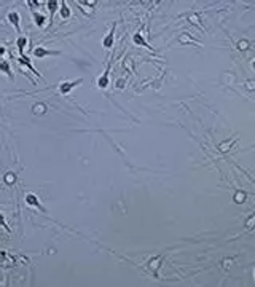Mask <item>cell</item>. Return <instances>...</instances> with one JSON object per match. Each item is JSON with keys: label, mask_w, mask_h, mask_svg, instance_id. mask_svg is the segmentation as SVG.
<instances>
[{"label": "cell", "mask_w": 255, "mask_h": 287, "mask_svg": "<svg viewBox=\"0 0 255 287\" xmlns=\"http://www.w3.org/2000/svg\"><path fill=\"white\" fill-rule=\"evenodd\" d=\"M26 203H27V204H34V206L40 207V203H38V199L35 198V196H34L32 193H29V195L26 196Z\"/></svg>", "instance_id": "obj_10"}, {"label": "cell", "mask_w": 255, "mask_h": 287, "mask_svg": "<svg viewBox=\"0 0 255 287\" xmlns=\"http://www.w3.org/2000/svg\"><path fill=\"white\" fill-rule=\"evenodd\" d=\"M19 64H22V65H26V67L27 69H29V70H32V72L35 73V75H37L38 78H42V73L40 72H38V70H35V67H34V65L32 64H30V61L29 59H27V58H24V56H21V58H19Z\"/></svg>", "instance_id": "obj_5"}, {"label": "cell", "mask_w": 255, "mask_h": 287, "mask_svg": "<svg viewBox=\"0 0 255 287\" xmlns=\"http://www.w3.org/2000/svg\"><path fill=\"white\" fill-rule=\"evenodd\" d=\"M8 21L14 26V29H16L18 32L21 30V29H19V14L16 13V11H11V13L8 14Z\"/></svg>", "instance_id": "obj_6"}, {"label": "cell", "mask_w": 255, "mask_h": 287, "mask_svg": "<svg viewBox=\"0 0 255 287\" xmlns=\"http://www.w3.org/2000/svg\"><path fill=\"white\" fill-rule=\"evenodd\" d=\"M83 83V78H78V80H73V81H64V83L59 85V91L62 94H69L72 91V88H75V86L81 85Z\"/></svg>", "instance_id": "obj_1"}, {"label": "cell", "mask_w": 255, "mask_h": 287, "mask_svg": "<svg viewBox=\"0 0 255 287\" xmlns=\"http://www.w3.org/2000/svg\"><path fill=\"white\" fill-rule=\"evenodd\" d=\"M61 16L62 18H69L70 16V8L65 2H61Z\"/></svg>", "instance_id": "obj_9"}, {"label": "cell", "mask_w": 255, "mask_h": 287, "mask_svg": "<svg viewBox=\"0 0 255 287\" xmlns=\"http://www.w3.org/2000/svg\"><path fill=\"white\" fill-rule=\"evenodd\" d=\"M2 72L8 73V77L13 78V73L10 72V67H8V62H6V61H2Z\"/></svg>", "instance_id": "obj_12"}, {"label": "cell", "mask_w": 255, "mask_h": 287, "mask_svg": "<svg viewBox=\"0 0 255 287\" xmlns=\"http://www.w3.org/2000/svg\"><path fill=\"white\" fill-rule=\"evenodd\" d=\"M115 27H116V24L113 22L110 32H108L104 38H102V45H104V48H107V50H110L112 46H113V42H115Z\"/></svg>", "instance_id": "obj_2"}, {"label": "cell", "mask_w": 255, "mask_h": 287, "mask_svg": "<svg viewBox=\"0 0 255 287\" xmlns=\"http://www.w3.org/2000/svg\"><path fill=\"white\" fill-rule=\"evenodd\" d=\"M236 195H238V196H236V201H238V203H241V201H244V199H246L244 193H241V191H238Z\"/></svg>", "instance_id": "obj_14"}, {"label": "cell", "mask_w": 255, "mask_h": 287, "mask_svg": "<svg viewBox=\"0 0 255 287\" xmlns=\"http://www.w3.org/2000/svg\"><path fill=\"white\" fill-rule=\"evenodd\" d=\"M34 54L37 58H45V56H59V51H50V50H45V48H42V46H38V48H35L34 50Z\"/></svg>", "instance_id": "obj_3"}, {"label": "cell", "mask_w": 255, "mask_h": 287, "mask_svg": "<svg viewBox=\"0 0 255 287\" xmlns=\"http://www.w3.org/2000/svg\"><path fill=\"white\" fill-rule=\"evenodd\" d=\"M132 40H134V43H136V45H142V46H145V48H148V50H153L152 46L148 45V43H147V42H145L144 38H142V35H140V34H136L134 37H132Z\"/></svg>", "instance_id": "obj_8"}, {"label": "cell", "mask_w": 255, "mask_h": 287, "mask_svg": "<svg viewBox=\"0 0 255 287\" xmlns=\"http://www.w3.org/2000/svg\"><path fill=\"white\" fill-rule=\"evenodd\" d=\"M239 48H241V50L242 48H247V43L246 42H241V43H239Z\"/></svg>", "instance_id": "obj_15"}, {"label": "cell", "mask_w": 255, "mask_h": 287, "mask_svg": "<svg viewBox=\"0 0 255 287\" xmlns=\"http://www.w3.org/2000/svg\"><path fill=\"white\" fill-rule=\"evenodd\" d=\"M27 42H29V40H27V38L26 37H18V50H19V54H21V56H24V48H26V46H27Z\"/></svg>", "instance_id": "obj_7"}, {"label": "cell", "mask_w": 255, "mask_h": 287, "mask_svg": "<svg viewBox=\"0 0 255 287\" xmlns=\"http://www.w3.org/2000/svg\"><path fill=\"white\" fill-rule=\"evenodd\" d=\"M59 3H61V2H48V10L51 11V14H53L54 11L57 10V6H59Z\"/></svg>", "instance_id": "obj_13"}, {"label": "cell", "mask_w": 255, "mask_h": 287, "mask_svg": "<svg viewBox=\"0 0 255 287\" xmlns=\"http://www.w3.org/2000/svg\"><path fill=\"white\" fill-rule=\"evenodd\" d=\"M252 65H254V69H255V61H254V62H252Z\"/></svg>", "instance_id": "obj_16"}, {"label": "cell", "mask_w": 255, "mask_h": 287, "mask_svg": "<svg viewBox=\"0 0 255 287\" xmlns=\"http://www.w3.org/2000/svg\"><path fill=\"white\" fill-rule=\"evenodd\" d=\"M108 72H110V64L105 67L104 75H101V78L97 80V86H99V88H107V85H108Z\"/></svg>", "instance_id": "obj_4"}, {"label": "cell", "mask_w": 255, "mask_h": 287, "mask_svg": "<svg viewBox=\"0 0 255 287\" xmlns=\"http://www.w3.org/2000/svg\"><path fill=\"white\" fill-rule=\"evenodd\" d=\"M34 19H35V24H37V26H43V24H45V16H43V14H38V13H35L34 14Z\"/></svg>", "instance_id": "obj_11"}]
</instances>
